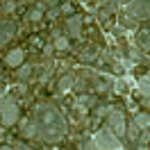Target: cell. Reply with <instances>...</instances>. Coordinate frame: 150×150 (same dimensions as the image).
I'll use <instances>...</instances> for the list:
<instances>
[{
    "label": "cell",
    "instance_id": "6da1fadb",
    "mask_svg": "<svg viewBox=\"0 0 150 150\" xmlns=\"http://www.w3.org/2000/svg\"><path fill=\"white\" fill-rule=\"evenodd\" d=\"M32 121L39 130V137L48 143H55L66 134V118L50 103H39L32 112Z\"/></svg>",
    "mask_w": 150,
    "mask_h": 150
},
{
    "label": "cell",
    "instance_id": "7a4b0ae2",
    "mask_svg": "<svg viewBox=\"0 0 150 150\" xmlns=\"http://www.w3.org/2000/svg\"><path fill=\"white\" fill-rule=\"evenodd\" d=\"M93 143H96V148H98V150H121L123 148L121 137H116L109 127H103V130L96 132Z\"/></svg>",
    "mask_w": 150,
    "mask_h": 150
},
{
    "label": "cell",
    "instance_id": "3957f363",
    "mask_svg": "<svg viewBox=\"0 0 150 150\" xmlns=\"http://www.w3.org/2000/svg\"><path fill=\"white\" fill-rule=\"evenodd\" d=\"M107 127H109L116 137H123V134H125L127 123H125V114H123L121 107H109V114H107Z\"/></svg>",
    "mask_w": 150,
    "mask_h": 150
},
{
    "label": "cell",
    "instance_id": "277c9868",
    "mask_svg": "<svg viewBox=\"0 0 150 150\" xmlns=\"http://www.w3.org/2000/svg\"><path fill=\"white\" fill-rule=\"evenodd\" d=\"M18 114H21V112H18L16 100H14V98H7V103L0 107V123L9 127V125H14V123L18 121Z\"/></svg>",
    "mask_w": 150,
    "mask_h": 150
},
{
    "label": "cell",
    "instance_id": "5b68a950",
    "mask_svg": "<svg viewBox=\"0 0 150 150\" xmlns=\"http://www.w3.org/2000/svg\"><path fill=\"white\" fill-rule=\"evenodd\" d=\"M130 14L134 18H141V21L150 18V0H132Z\"/></svg>",
    "mask_w": 150,
    "mask_h": 150
},
{
    "label": "cell",
    "instance_id": "8992f818",
    "mask_svg": "<svg viewBox=\"0 0 150 150\" xmlns=\"http://www.w3.org/2000/svg\"><path fill=\"white\" fill-rule=\"evenodd\" d=\"M82 25H84V18L82 16H77V14H71L68 21H66V28H68V34L75 39L82 37Z\"/></svg>",
    "mask_w": 150,
    "mask_h": 150
},
{
    "label": "cell",
    "instance_id": "52a82bcc",
    "mask_svg": "<svg viewBox=\"0 0 150 150\" xmlns=\"http://www.w3.org/2000/svg\"><path fill=\"white\" fill-rule=\"evenodd\" d=\"M14 34H16V23H14V21H9V18L0 21V41L5 43V41H9Z\"/></svg>",
    "mask_w": 150,
    "mask_h": 150
},
{
    "label": "cell",
    "instance_id": "ba28073f",
    "mask_svg": "<svg viewBox=\"0 0 150 150\" xmlns=\"http://www.w3.org/2000/svg\"><path fill=\"white\" fill-rule=\"evenodd\" d=\"M5 64H7V66H23V64H25V52H23L21 48L9 50L7 57H5Z\"/></svg>",
    "mask_w": 150,
    "mask_h": 150
},
{
    "label": "cell",
    "instance_id": "9c48e42d",
    "mask_svg": "<svg viewBox=\"0 0 150 150\" xmlns=\"http://www.w3.org/2000/svg\"><path fill=\"white\" fill-rule=\"evenodd\" d=\"M21 134L25 137V139H32V137H37L39 134V130H37V125H34V121H25L21 123Z\"/></svg>",
    "mask_w": 150,
    "mask_h": 150
},
{
    "label": "cell",
    "instance_id": "30bf717a",
    "mask_svg": "<svg viewBox=\"0 0 150 150\" xmlns=\"http://www.w3.org/2000/svg\"><path fill=\"white\" fill-rule=\"evenodd\" d=\"M134 123H137V127H139L141 132L148 130V127H150V114H146V112H137V114H134Z\"/></svg>",
    "mask_w": 150,
    "mask_h": 150
},
{
    "label": "cell",
    "instance_id": "8fae6325",
    "mask_svg": "<svg viewBox=\"0 0 150 150\" xmlns=\"http://www.w3.org/2000/svg\"><path fill=\"white\" fill-rule=\"evenodd\" d=\"M43 18V5H37L34 9H30L28 14H25V21L28 23H37V21Z\"/></svg>",
    "mask_w": 150,
    "mask_h": 150
},
{
    "label": "cell",
    "instance_id": "7c38bea8",
    "mask_svg": "<svg viewBox=\"0 0 150 150\" xmlns=\"http://www.w3.org/2000/svg\"><path fill=\"white\" fill-rule=\"evenodd\" d=\"M75 84V80H73V75H64L59 82H57V93H66L71 86Z\"/></svg>",
    "mask_w": 150,
    "mask_h": 150
},
{
    "label": "cell",
    "instance_id": "4fadbf2b",
    "mask_svg": "<svg viewBox=\"0 0 150 150\" xmlns=\"http://www.w3.org/2000/svg\"><path fill=\"white\" fill-rule=\"evenodd\" d=\"M137 39H139V48H141V50H150V30L148 28L141 30Z\"/></svg>",
    "mask_w": 150,
    "mask_h": 150
},
{
    "label": "cell",
    "instance_id": "5bb4252c",
    "mask_svg": "<svg viewBox=\"0 0 150 150\" xmlns=\"http://www.w3.org/2000/svg\"><path fill=\"white\" fill-rule=\"evenodd\" d=\"M139 93H143L146 98H150V73L148 75H141V80H139Z\"/></svg>",
    "mask_w": 150,
    "mask_h": 150
},
{
    "label": "cell",
    "instance_id": "9a60e30c",
    "mask_svg": "<svg viewBox=\"0 0 150 150\" xmlns=\"http://www.w3.org/2000/svg\"><path fill=\"white\" fill-rule=\"evenodd\" d=\"M121 28L123 30H134L137 28V18H134L132 14H123L121 16Z\"/></svg>",
    "mask_w": 150,
    "mask_h": 150
},
{
    "label": "cell",
    "instance_id": "2e32d148",
    "mask_svg": "<svg viewBox=\"0 0 150 150\" xmlns=\"http://www.w3.org/2000/svg\"><path fill=\"white\" fill-rule=\"evenodd\" d=\"M125 134L130 137V141H139V134H141V130H139V127H137V123L132 121V123H130V127L125 130Z\"/></svg>",
    "mask_w": 150,
    "mask_h": 150
},
{
    "label": "cell",
    "instance_id": "e0dca14e",
    "mask_svg": "<svg viewBox=\"0 0 150 150\" xmlns=\"http://www.w3.org/2000/svg\"><path fill=\"white\" fill-rule=\"evenodd\" d=\"M16 7H18V0H2V7L0 9L5 11V14H11Z\"/></svg>",
    "mask_w": 150,
    "mask_h": 150
},
{
    "label": "cell",
    "instance_id": "ac0fdd59",
    "mask_svg": "<svg viewBox=\"0 0 150 150\" xmlns=\"http://www.w3.org/2000/svg\"><path fill=\"white\" fill-rule=\"evenodd\" d=\"M116 9H118V0H105V5H103L105 14H114Z\"/></svg>",
    "mask_w": 150,
    "mask_h": 150
},
{
    "label": "cell",
    "instance_id": "d6986e66",
    "mask_svg": "<svg viewBox=\"0 0 150 150\" xmlns=\"http://www.w3.org/2000/svg\"><path fill=\"white\" fill-rule=\"evenodd\" d=\"M55 48H57V50H68L71 43H68V39H66V37H57L55 39Z\"/></svg>",
    "mask_w": 150,
    "mask_h": 150
},
{
    "label": "cell",
    "instance_id": "ffe728a7",
    "mask_svg": "<svg viewBox=\"0 0 150 150\" xmlns=\"http://www.w3.org/2000/svg\"><path fill=\"white\" fill-rule=\"evenodd\" d=\"M30 73H32V64H23V66H21V71H18V77H21V80H28Z\"/></svg>",
    "mask_w": 150,
    "mask_h": 150
},
{
    "label": "cell",
    "instance_id": "44dd1931",
    "mask_svg": "<svg viewBox=\"0 0 150 150\" xmlns=\"http://www.w3.org/2000/svg\"><path fill=\"white\" fill-rule=\"evenodd\" d=\"M127 89H130V86H127L125 80H118V82H116V91H118V93H127Z\"/></svg>",
    "mask_w": 150,
    "mask_h": 150
},
{
    "label": "cell",
    "instance_id": "7402d4cb",
    "mask_svg": "<svg viewBox=\"0 0 150 150\" xmlns=\"http://www.w3.org/2000/svg\"><path fill=\"white\" fill-rule=\"evenodd\" d=\"M130 59H132V62H139V59H141V50H139V48H134V46L130 48Z\"/></svg>",
    "mask_w": 150,
    "mask_h": 150
},
{
    "label": "cell",
    "instance_id": "603a6c76",
    "mask_svg": "<svg viewBox=\"0 0 150 150\" xmlns=\"http://www.w3.org/2000/svg\"><path fill=\"white\" fill-rule=\"evenodd\" d=\"M107 114H109V107H103V105H100V107L96 109V116H100V118H103V116H107Z\"/></svg>",
    "mask_w": 150,
    "mask_h": 150
},
{
    "label": "cell",
    "instance_id": "cb8c5ba5",
    "mask_svg": "<svg viewBox=\"0 0 150 150\" xmlns=\"http://www.w3.org/2000/svg\"><path fill=\"white\" fill-rule=\"evenodd\" d=\"M62 11H64V14H73V5H71V2H64V5H62Z\"/></svg>",
    "mask_w": 150,
    "mask_h": 150
},
{
    "label": "cell",
    "instance_id": "d4e9b609",
    "mask_svg": "<svg viewBox=\"0 0 150 150\" xmlns=\"http://www.w3.org/2000/svg\"><path fill=\"white\" fill-rule=\"evenodd\" d=\"M59 11H62V9H57V7H52V9L48 11L46 16H48V18H57V16H59Z\"/></svg>",
    "mask_w": 150,
    "mask_h": 150
},
{
    "label": "cell",
    "instance_id": "484cf974",
    "mask_svg": "<svg viewBox=\"0 0 150 150\" xmlns=\"http://www.w3.org/2000/svg\"><path fill=\"white\" fill-rule=\"evenodd\" d=\"M82 150H98V148H96V143H93V141H86L84 146H82Z\"/></svg>",
    "mask_w": 150,
    "mask_h": 150
},
{
    "label": "cell",
    "instance_id": "4316f807",
    "mask_svg": "<svg viewBox=\"0 0 150 150\" xmlns=\"http://www.w3.org/2000/svg\"><path fill=\"white\" fill-rule=\"evenodd\" d=\"M52 50H55V46H46V48H43V55L50 57V55H52Z\"/></svg>",
    "mask_w": 150,
    "mask_h": 150
},
{
    "label": "cell",
    "instance_id": "83f0119b",
    "mask_svg": "<svg viewBox=\"0 0 150 150\" xmlns=\"http://www.w3.org/2000/svg\"><path fill=\"white\" fill-rule=\"evenodd\" d=\"M14 150H32V148H28L25 143H14Z\"/></svg>",
    "mask_w": 150,
    "mask_h": 150
},
{
    "label": "cell",
    "instance_id": "f1b7e54d",
    "mask_svg": "<svg viewBox=\"0 0 150 150\" xmlns=\"http://www.w3.org/2000/svg\"><path fill=\"white\" fill-rule=\"evenodd\" d=\"M7 98H9V96H5V93H0V107H2V105L7 103Z\"/></svg>",
    "mask_w": 150,
    "mask_h": 150
},
{
    "label": "cell",
    "instance_id": "f546056e",
    "mask_svg": "<svg viewBox=\"0 0 150 150\" xmlns=\"http://www.w3.org/2000/svg\"><path fill=\"white\" fill-rule=\"evenodd\" d=\"M143 105H146V109L150 112V98H146V100H143Z\"/></svg>",
    "mask_w": 150,
    "mask_h": 150
},
{
    "label": "cell",
    "instance_id": "4dcf8cb0",
    "mask_svg": "<svg viewBox=\"0 0 150 150\" xmlns=\"http://www.w3.org/2000/svg\"><path fill=\"white\" fill-rule=\"evenodd\" d=\"M21 5H30V2H34V0H18Z\"/></svg>",
    "mask_w": 150,
    "mask_h": 150
},
{
    "label": "cell",
    "instance_id": "1f68e13d",
    "mask_svg": "<svg viewBox=\"0 0 150 150\" xmlns=\"http://www.w3.org/2000/svg\"><path fill=\"white\" fill-rule=\"evenodd\" d=\"M57 2H68V0H57Z\"/></svg>",
    "mask_w": 150,
    "mask_h": 150
},
{
    "label": "cell",
    "instance_id": "d6a6232c",
    "mask_svg": "<svg viewBox=\"0 0 150 150\" xmlns=\"http://www.w3.org/2000/svg\"><path fill=\"white\" fill-rule=\"evenodd\" d=\"M0 48H2V41H0Z\"/></svg>",
    "mask_w": 150,
    "mask_h": 150
},
{
    "label": "cell",
    "instance_id": "836d02e7",
    "mask_svg": "<svg viewBox=\"0 0 150 150\" xmlns=\"http://www.w3.org/2000/svg\"><path fill=\"white\" fill-rule=\"evenodd\" d=\"M148 30H150V28H148Z\"/></svg>",
    "mask_w": 150,
    "mask_h": 150
}]
</instances>
